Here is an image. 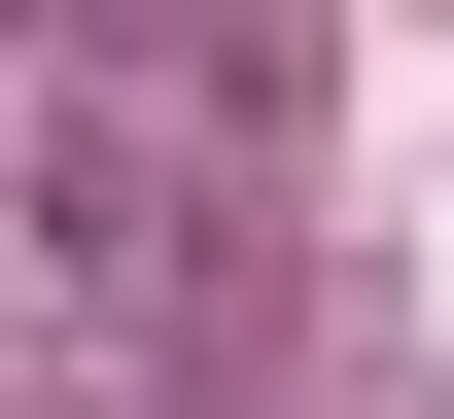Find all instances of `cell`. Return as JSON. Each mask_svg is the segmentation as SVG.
I'll return each instance as SVG.
<instances>
[]
</instances>
